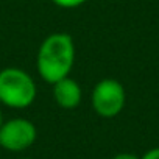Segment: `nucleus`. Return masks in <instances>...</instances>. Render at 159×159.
<instances>
[{
  "label": "nucleus",
  "instance_id": "obj_1",
  "mask_svg": "<svg viewBox=\"0 0 159 159\" xmlns=\"http://www.w3.org/2000/svg\"><path fill=\"white\" fill-rule=\"evenodd\" d=\"M75 64V42L69 33L56 31L48 34L39 45L36 69L39 76L48 84L70 75Z\"/></svg>",
  "mask_w": 159,
  "mask_h": 159
},
{
  "label": "nucleus",
  "instance_id": "obj_2",
  "mask_svg": "<svg viewBox=\"0 0 159 159\" xmlns=\"http://www.w3.org/2000/svg\"><path fill=\"white\" fill-rule=\"evenodd\" d=\"M38 88L33 76L19 67L0 70V105L11 109H25L34 103Z\"/></svg>",
  "mask_w": 159,
  "mask_h": 159
},
{
  "label": "nucleus",
  "instance_id": "obj_3",
  "mask_svg": "<svg viewBox=\"0 0 159 159\" xmlns=\"http://www.w3.org/2000/svg\"><path fill=\"white\" fill-rule=\"evenodd\" d=\"M92 109L103 119L117 117L126 105V92L120 81L114 78H103L94 86L91 95Z\"/></svg>",
  "mask_w": 159,
  "mask_h": 159
},
{
  "label": "nucleus",
  "instance_id": "obj_4",
  "mask_svg": "<svg viewBox=\"0 0 159 159\" xmlns=\"http://www.w3.org/2000/svg\"><path fill=\"white\" fill-rule=\"evenodd\" d=\"M36 125L25 117L5 120L0 128V148L11 153H22L28 150L36 142Z\"/></svg>",
  "mask_w": 159,
  "mask_h": 159
},
{
  "label": "nucleus",
  "instance_id": "obj_5",
  "mask_svg": "<svg viewBox=\"0 0 159 159\" xmlns=\"http://www.w3.org/2000/svg\"><path fill=\"white\" fill-rule=\"evenodd\" d=\"M52 86H53V98L59 108L75 109L80 106V103L83 100V89L73 78L66 76Z\"/></svg>",
  "mask_w": 159,
  "mask_h": 159
},
{
  "label": "nucleus",
  "instance_id": "obj_6",
  "mask_svg": "<svg viewBox=\"0 0 159 159\" xmlns=\"http://www.w3.org/2000/svg\"><path fill=\"white\" fill-rule=\"evenodd\" d=\"M52 2L59 7V8H64V10H73V8H78L84 5L86 2H89V0H52Z\"/></svg>",
  "mask_w": 159,
  "mask_h": 159
},
{
  "label": "nucleus",
  "instance_id": "obj_7",
  "mask_svg": "<svg viewBox=\"0 0 159 159\" xmlns=\"http://www.w3.org/2000/svg\"><path fill=\"white\" fill-rule=\"evenodd\" d=\"M140 159H159V147H154V148H150L148 151H145Z\"/></svg>",
  "mask_w": 159,
  "mask_h": 159
},
{
  "label": "nucleus",
  "instance_id": "obj_8",
  "mask_svg": "<svg viewBox=\"0 0 159 159\" xmlns=\"http://www.w3.org/2000/svg\"><path fill=\"white\" fill-rule=\"evenodd\" d=\"M112 159H140V157L134 153H117Z\"/></svg>",
  "mask_w": 159,
  "mask_h": 159
},
{
  "label": "nucleus",
  "instance_id": "obj_9",
  "mask_svg": "<svg viewBox=\"0 0 159 159\" xmlns=\"http://www.w3.org/2000/svg\"><path fill=\"white\" fill-rule=\"evenodd\" d=\"M3 122H5V119H3V114H2V111H0V128H2Z\"/></svg>",
  "mask_w": 159,
  "mask_h": 159
},
{
  "label": "nucleus",
  "instance_id": "obj_10",
  "mask_svg": "<svg viewBox=\"0 0 159 159\" xmlns=\"http://www.w3.org/2000/svg\"><path fill=\"white\" fill-rule=\"evenodd\" d=\"M17 159H31V157H25V156H24V157H17Z\"/></svg>",
  "mask_w": 159,
  "mask_h": 159
}]
</instances>
